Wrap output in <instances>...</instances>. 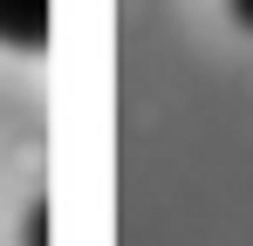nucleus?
Returning a JSON list of instances; mask_svg holds the SVG:
<instances>
[{"label": "nucleus", "instance_id": "obj_1", "mask_svg": "<svg viewBox=\"0 0 253 246\" xmlns=\"http://www.w3.org/2000/svg\"><path fill=\"white\" fill-rule=\"evenodd\" d=\"M0 48H48V0H0Z\"/></svg>", "mask_w": 253, "mask_h": 246}, {"label": "nucleus", "instance_id": "obj_2", "mask_svg": "<svg viewBox=\"0 0 253 246\" xmlns=\"http://www.w3.org/2000/svg\"><path fill=\"white\" fill-rule=\"evenodd\" d=\"M21 246H48V199L28 205V219H21Z\"/></svg>", "mask_w": 253, "mask_h": 246}, {"label": "nucleus", "instance_id": "obj_3", "mask_svg": "<svg viewBox=\"0 0 253 246\" xmlns=\"http://www.w3.org/2000/svg\"><path fill=\"white\" fill-rule=\"evenodd\" d=\"M233 14H240V28H253V0H233Z\"/></svg>", "mask_w": 253, "mask_h": 246}]
</instances>
